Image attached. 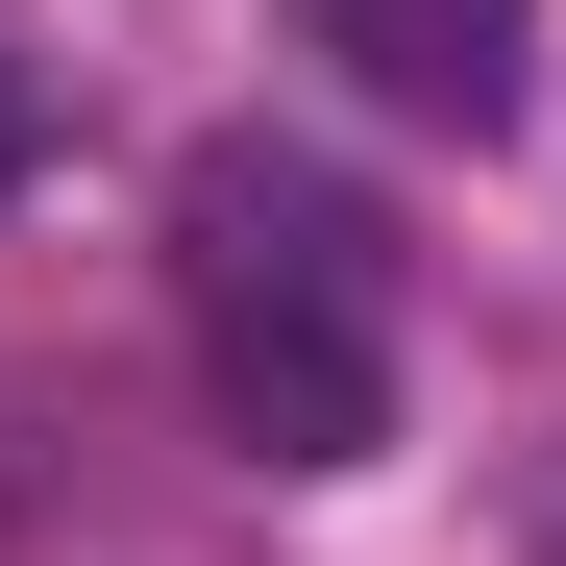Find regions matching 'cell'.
I'll use <instances>...</instances> for the list:
<instances>
[{
	"instance_id": "obj_2",
	"label": "cell",
	"mask_w": 566,
	"mask_h": 566,
	"mask_svg": "<svg viewBox=\"0 0 566 566\" xmlns=\"http://www.w3.org/2000/svg\"><path fill=\"white\" fill-rule=\"evenodd\" d=\"M296 50L345 74V99H395V124H443V148H493V124H517L542 0H296Z\"/></svg>"
},
{
	"instance_id": "obj_1",
	"label": "cell",
	"mask_w": 566,
	"mask_h": 566,
	"mask_svg": "<svg viewBox=\"0 0 566 566\" xmlns=\"http://www.w3.org/2000/svg\"><path fill=\"white\" fill-rule=\"evenodd\" d=\"M172 321H198V395H222L247 468H369L395 443V222L321 148L222 124L172 172Z\"/></svg>"
}]
</instances>
